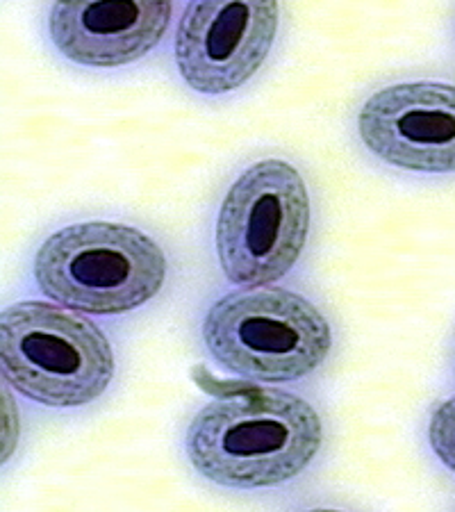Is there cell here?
I'll list each match as a JSON object with an SVG mask.
<instances>
[{"mask_svg":"<svg viewBox=\"0 0 455 512\" xmlns=\"http://www.w3.org/2000/svg\"><path fill=\"white\" fill-rule=\"evenodd\" d=\"M321 419L301 396L248 387L219 396L192 419L187 456L223 487H273L292 481L321 449Z\"/></svg>","mask_w":455,"mask_h":512,"instance_id":"cell-1","label":"cell"},{"mask_svg":"<svg viewBox=\"0 0 455 512\" xmlns=\"http://www.w3.org/2000/svg\"><path fill=\"white\" fill-rule=\"evenodd\" d=\"M41 292L71 310L123 315L155 299L167 258L142 230L87 221L57 230L35 258Z\"/></svg>","mask_w":455,"mask_h":512,"instance_id":"cell-2","label":"cell"},{"mask_svg":"<svg viewBox=\"0 0 455 512\" xmlns=\"http://www.w3.org/2000/svg\"><path fill=\"white\" fill-rule=\"evenodd\" d=\"M0 365L14 390L51 408L96 401L114 376L112 346L94 321L41 301L0 317Z\"/></svg>","mask_w":455,"mask_h":512,"instance_id":"cell-3","label":"cell"},{"mask_svg":"<svg viewBox=\"0 0 455 512\" xmlns=\"http://www.w3.org/2000/svg\"><path fill=\"white\" fill-rule=\"evenodd\" d=\"M203 340L219 365L255 383L310 376L333 346L326 317L303 296L278 287L223 296L205 315Z\"/></svg>","mask_w":455,"mask_h":512,"instance_id":"cell-4","label":"cell"},{"mask_svg":"<svg viewBox=\"0 0 455 512\" xmlns=\"http://www.w3.org/2000/svg\"><path fill=\"white\" fill-rule=\"evenodd\" d=\"M308 189L292 164L262 160L239 176L217 219V253L230 283L262 287L283 278L305 249Z\"/></svg>","mask_w":455,"mask_h":512,"instance_id":"cell-5","label":"cell"},{"mask_svg":"<svg viewBox=\"0 0 455 512\" xmlns=\"http://www.w3.org/2000/svg\"><path fill=\"white\" fill-rule=\"evenodd\" d=\"M278 0H189L176 32V64L198 94L242 87L267 60Z\"/></svg>","mask_w":455,"mask_h":512,"instance_id":"cell-6","label":"cell"},{"mask_svg":"<svg viewBox=\"0 0 455 512\" xmlns=\"http://www.w3.org/2000/svg\"><path fill=\"white\" fill-rule=\"evenodd\" d=\"M358 132L385 164L419 173H455V85L401 82L362 105Z\"/></svg>","mask_w":455,"mask_h":512,"instance_id":"cell-7","label":"cell"},{"mask_svg":"<svg viewBox=\"0 0 455 512\" xmlns=\"http://www.w3.org/2000/svg\"><path fill=\"white\" fill-rule=\"evenodd\" d=\"M169 21L171 0H55L48 30L66 60L114 69L151 53Z\"/></svg>","mask_w":455,"mask_h":512,"instance_id":"cell-8","label":"cell"},{"mask_svg":"<svg viewBox=\"0 0 455 512\" xmlns=\"http://www.w3.org/2000/svg\"><path fill=\"white\" fill-rule=\"evenodd\" d=\"M428 440L435 456L455 472V396L435 408L428 424Z\"/></svg>","mask_w":455,"mask_h":512,"instance_id":"cell-9","label":"cell"}]
</instances>
